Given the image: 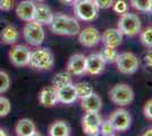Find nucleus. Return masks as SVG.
I'll list each match as a JSON object with an SVG mask.
<instances>
[{"instance_id":"f257e3e1","label":"nucleus","mask_w":152,"mask_h":136,"mask_svg":"<svg viewBox=\"0 0 152 136\" xmlns=\"http://www.w3.org/2000/svg\"><path fill=\"white\" fill-rule=\"evenodd\" d=\"M49 25H50L51 32L57 35L73 36V35H77L81 31L78 20L64 14L53 15V18Z\"/></svg>"},{"instance_id":"4468645a","label":"nucleus","mask_w":152,"mask_h":136,"mask_svg":"<svg viewBox=\"0 0 152 136\" xmlns=\"http://www.w3.org/2000/svg\"><path fill=\"white\" fill-rule=\"evenodd\" d=\"M39 102L42 107L52 108L58 103L57 90L53 86H45L39 93Z\"/></svg>"},{"instance_id":"423d86ee","label":"nucleus","mask_w":152,"mask_h":136,"mask_svg":"<svg viewBox=\"0 0 152 136\" xmlns=\"http://www.w3.org/2000/svg\"><path fill=\"white\" fill-rule=\"evenodd\" d=\"M98 7L93 0H77L74 4V13L83 22H92L98 17Z\"/></svg>"},{"instance_id":"c85d7f7f","label":"nucleus","mask_w":152,"mask_h":136,"mask_svg":"<svg viewBox=\"0 0 152 136\" xmlns=\"http://www.w3.org/2000/svg\"><path fill=\"white\" fill-rule=\"evenodd\" d=\"M10 86V78L6 71H0V94L8 91Z\"/></svg>"},{"instance_id":"4c0bfd02","label":"nucleus","mask_w":152,"mask_h":136,"mask_svg":"<svg viewBox=\"0 0 152 136\" xmlns=\"http://www.w3.org/2000/svg\"><path fill=\"white\" fill-rule=\"evenodd\" d=\"M5 135H6V132H5V130L0 127V136H5Z\"/></svg>"},{"instance_id":"0eeeda50","label":"nucleus","mask_w":152,"mask_h":136,"mask_svg":"<svg viewBox=\"0 0 152 136\" xmlns=\"http://www.w3.org/2000/svg\"><path fill=\"white\" fill-rule=\"evenodd\" d=\"M115 64L117 65L118 71H121V74L132 75L139 69L140 61L137 56L134 55L133 52H123L118 55Z\"/></svg>"},{"instance_id":"a211bd4d","label":"nucleus","mask_w":152,"mask_h":136,"mask_svg":"<svg viewBox=\"0 0 152 136\" xmlns=\"http://www.w3.org/2000/svg\"><path fill=\"white\" fill-rule=\"evenodd\" d=\"M34 10H35V4L32 0H23L16 7L17 17L24 22L33 20Z\"/></svg>"},{"instance_id":"a878e982","label":"nucleus","mask_w":152,"mask_h":136,"mask_svg":"<svg viewBox=\"0 0 152 136\" xmlns=\"http://www.w3.org/2000/svg\"><path fill=\"white\" fill-rule=\"evenodd\" d=\"M140 40L146 49H152V26H148L143 31H140Z\"/></svg>"},{"instance_id":"9d476101","label":"nucleus","mask_w":152,"mask_h":136,"mask_svg":"<svg viewBox=\"0 0 152 136\" xmlns=\"http://www.w3.org/2000/svg\"><path fill=\"white\" fill-rule=\"evenodd\" d=\"M31 51L25 45L17 44L14 45L9 51V59L10 63L16 67H24L28 65Z\"/></svg>"},{"instance_id":"aec40b11","label":"nucleus","mask_w":152,"mask_h":136,"mask_svg":"<svg viewBox=\"0 0 152 136\" xmlns=\"http://www.w3.org/2000/svg\"><path fill=\"white\" fill-rule=\"evenodd\" d=\"M15 132L18 136H33V135H40L37 132L35 124L32 121L31 119L23 118L18 120V123L16 124Z\"/></svg>"},{"instance_id":"6ab92c4d","label":"nucleus","mask_w":152,"mask_h":136,"mask_svg":"<svg viewBox=\"0 0 152 136\" xmlns=\"http://www.w3.org/2000/svg\"><path fill=\"white\" fill-rule=\"evenodd\" d=\"M81 107L85 112L88 111H95L100 112L102 109V100L96 93L92 92L90 95L81 99Z\"/></svg>"},{"instance_id":"f3484780","label":"nucleus","mask_w":152,"mask_h":136,"mask_svg":"<svg viewBox=\"0 0 152 136\" xmlns=\"http://www.w3.org/2000/svg\"><path fill=\"white\" fill-rule=\"evenodd\" d=\"M58 95V102L64 104H72L74 103L76 100L78 99L77 94H76L75 85L73 84V82L69 84L65 85L63 87L57 90Z\"/></svg>"},{"instance_id":"7c9ffc66","label":"nucleus","mask_w":152,"mask_h":136,"mask_svg":"<svg viewBox=\"0 0 152 136\" xmlns=\"http://www.w3.org/2000/svg\"><path fill=\"white\" fill-rule=\"evenodd\" d=\"M113 9L115 13L121 15V14L128 12V5L125 0H117L115 4H113Z\"/></svg>"},{"instance_id":"393cba45","label":"nucleus","mask_w":152,"mask_h":136,"mask_svg":"<svg viewBox=\"0 0 152 136\" xmlns=\"http://www.w3.org/2000/svg\"><path fill=\"white\" fill-rule=\"evenodd\" d=\"M74 85H75L77 97H80V99L88 97V95H90L93 92L92 85L90 84V83H88V82H78V83H76Z\"/></svg>"},{"instance_id":"cd10ccee","label":"nucleus","mask_w":152,"mask_h":136,"mask_svg":"<svg viewBox=\"0 0 152 136\" xmlns=\"http://www.w3.org/2000/svg\"><path fill=\"white\" fill-rule=\"evenodd\" d=\"M12 111L10 101L5 97H0V117H6Z\"/></svg>"},{"instance_id":"e433bc0d","label":"nucleus","mask_w":152,"mask_h":136,"mask_svg":"<svg viewBox=\"0 0 152 136\" xmlns=\"http://www.w3.org/2000/svg\"><path fill=\"white\" fill-rule=\"evenodd\" d=\"M143 136H152V127L149 128V129H146L145 132L143 133Z\"/></svg>"},{"instance_id":"6e6552de","label":"nucleus","mask_w":152,"mask_h":136,"mask_svg":"<svg viewBox=\"0 0 152 136\" xmlns=\"http://www.w3.org/2000/svg\"><path fill=\"white\" fill-rule=\"evenodd\" d=\"M116 132H126L132 125V117L125 109H116L108 119Z\"/></svg>"},{"instance_id":"ddd939ff","label":"nucleus","mask_w":152,"mask_h":136,"mask_svg":"<svg viewBox=\"0 0 152 136\" xmlns=\"http://www.w3.org/2000/svg\"><path fill=\"white\" fill-rule=\"evenodd\" d=\"M106 61L102 59L100 53H91L86 57L85 74L89 75H100L104 71Z\"/></svg>"},{"instance_id":"4be33fe9","label":"nucleus","mask_w":152,"mask_h":136,"mask_svg":"<svg viewBox=\"0 0 152 136\" xmlns=\"http://www.w3.org/2000/svg\"><path fill=\"white\" fill-rule=\"evenodd\" d=\"M0 38L4 43L7 44H14L16 43V41L19 38L18 30L13 25H7L2 28V31L0 32Z\"/></svg>"},{"instance_id":"ea45409f","label":"nucleus","mask_w":152,"mask_h":136,"mask_svg":"<svg viewBox=\"0 0 152 136\" xmlns=\"http://www.w3.org/2000/svg\"><path fill=\"white\" fill-rule=\"evenodd\" d=\"M37 1H43V0H37Z\"/></svg>"},{"instance_id":"2f4dec72","label":"nucleus","mask_w":152,"mask_h":136,"mask_svg":"<svg viewBox=\"0 0 152 136\" xmlns=\"http://www.w3.org/2000/svg\"><path fill=\"white\" fill-rule=\"evenodd\" d=\"M142 61H143V65L146 69H150L152 71V49L150 50H146L142 57Z\"/></svg>"},{"instance_id":"b1692460","label":"nucleus","mask_w":152,"mask_h":136,"mask_svg":"<svg viewBox=\"0 0 152 136\" xmlns=\"http://www.w3.org/2000/svg\"><path fill=\"white\" fill-rule=\"evenodd\" d=\"M100 56L102 57V59L106 61V64H114L117 60V57H118V52L116 50V48H111V47H103L102 50L100 52Z\"/></svg>"},{"instance_id":"7ed1b4c3","label":"nucleus","mask_w":152,"mask_h":136,"mask_svg":"<svg viewBox=\"0 0 152 136\" xmlns=\"http://www.w3.org/2000/svg\"><path fill=\"white\" fill-rule=\"evenodd\" d=\"M141 27H142V24H141L140 17L136 14L129 13V12L121 14V18L117 23V28L127 36H134L139 34Z\"/></svg>"},{"instance_id":"39448f33","label":"nucleus","mask_w":152,"mask_h":136,"mask_svg":"<svg viewBox=\"0 0 152 136\" xmlns=\"http://www.w3.org/2000/svg\"><path fill=\"white\" fill-rule=\"evenodd\" d=\"M110 100L117 105H128L134 100V91L128 84H116L109 92Z\"/></svg>"},{"instance_id":"473e14b6","label":"nucleus","mask_w":152,"mask_h":136,"mask_svg":"<svg viewBox=\"0 0 152 136\" xmlns=\"http://www.w3.org/2000/svg\"><path fill=\"white\" fill-rule=\"evenodd\" d=\"M93 2L98 9H109L113 7L114 0H93Z\"/></svg>"},{"instance_id":"58836bf2","label":"nucleus","mask_w":152,"mask_h":136,"mask_svg":"<svg viewBox=\"0 0 152 136\" xmlns=\"http://www.w3.org/2000/svg\"><path fill=\"white\" fill-rule=\"evenodd\" d=\"M150 13H152V0H151V8H150Z\"/></svg>"},{"instance_id":"9b49d317","label":"nucleus","mask_w":152,"mask_h":136,"mask_svg":"<svg viewBox=\"0 0 152 136\" xmlns=\"http://www.w3.org/2000/svg\"><path fill=\"white\" fill-rule=\"evenodd\" d=\"M78 41L83 47L93 48L101 42V33L95 27H85L78 33Z\"/></svg>"},{"instance_id":"412c9836","label":"nucleus","mask_w":152,"mask_h":136,"mask_svg":"<svg viewBox=\"0 0 152 136\" xmlns=\"http://www.w3.org/2000/svg\"><path fill=\"white\" fill-rule=\"evenodd\" d=\"M48 134L50 136H68L70 135V127L67 121L57 120L49 126Z\"/></svg>"},{"instance_id":"5701e85b","label":"nucleus","mask_w":152,"mask_h":136,"mask_svg":"<svg viewBox=\"0 0 152 136\" xmlns=\"http://www.w3.org/2000/svg\"><path fill=\"white\" fill-rule=\"evenodd\" d=\"M72 83V75H70L68 71H60V73H58L56 74L53 78H52V86L58 90V89H60V87H63L65 85L69 84Z\"/></svg>"},{"instance_id":"dca6fc26","label":"nucleus","mask_w":152,"mask_h":136,"mask_svg":"<svg viewBox=\"0 0 152 136\" xmlns=\"http://www.w3.org/2000/svg\"><path fill=\"white\" fill-rule=\"evenodd\" d=\"M53 18V13L45 4H38L35 5V10H34V16L33 20L37 22L41 25H49L51 20Z\"/></svg>"},{"instance_id":"c9c22d12","label":"nucleus","mask_w":152,"mask_h":136,"mask_svg":"<svg viewBox=\"0 0 152 136\" xmlns=\"http://www.w3.org/2000/svg\"><path fill=\"white\" fill-rule=\"evenodd\" d=\"M64 5H74L77 0H59Z\"/></svg>"},{"instance_id":"1a4fd4ad","label":"nucleus","mask_w":152,"mask_h":136,"mask_svg":"<svg viewBox=\"0 0 152 136\" xmlns=\"http://www.w3.org/2000/svg\"><path fill=\"white\" fill-rule=\"evenodd\" d=\"M102 118L99 112L88 111L82 118V128L86 135H99Z\"/></svg>"},{"instance_id":"20e7f679","label":"nucleus","mask_w":152,"mask_h":136,"mask_svg":"<svg viewBox=\"0 0 152 136\" xmlns=\"http://www.w3.org/2000/svg\"><path fill=\"white\" fill-rule=\"evenodd\" d=\"M23 35L25 41L31 45L39 47L43 43L45 39V33L43 26L34 20L27 22L23 28Z\"/></svg>"},{"instance_id":"bb28decb","label":"nucleus","mask_w":152,"mask_h":136,"mask_svg":"<svg viewBox=\"0 0 152 136\" xmlns=\"http://www.w3.org/2000/svg\"><path fill=\"white\" fill-rule=\"evenodd\" d=\"M131 5L139 12L148 13L151 8V0H131Z\"/></svg>"},{"instance_id":"c756f323","label":"nucleus","mask_w":152,"mask_h":136,"mask_svg":"<svg viewBox=\"0 0 152 136\" xmlns=\"http://www.w3.org/2000/svg\"><path fill=\"white\" fill-rule=\"evenodd\" d=\"M116 130L114 129L113 125L110 124L109 120H102L101 126H100V134L103 136H111L115 134Z\"/></svg>"},{"instance_id":"f8f14e48","label":"nucleus","mask_w":152,"mask_h":136,"mask_svg":"<svg viewBox=\"0 0 152 136\" xmlns=\"http://www.w3.org/2000/svg\"><path fill=\"white\" fill-rule=\"evenodd\" d=\"M85 66H86V57L82 53H75L70 56L67 63V71L70 75L81 76L85 74Z\"/></svg>"},{"instance_id":"f704fd0d","label":"nucleus","mask_w":152,"mask_h":136,"mask_svg":"<svg viewBox=\"0 0 152 136\" xmlns=\"http://www.w3.org/2000/svg\"><path fill=\"white\" fill-rule=\"evenodd\" d=\"M14 7V0H0V9L4 12H9Z\"/></svg>"},{"instance_id":"72a5a7b5","label":"nucleus","mask_w":152,"mask_h":136,"mask_svg":"<svg viewBox=\"0 0 152 136\" xmlns=\"http://www.w3.org/2000/svg\"><path fill=\"white\" fill-rule=\"evenodd\" d=\"M143 113L149 120H152V99L145 102L143 107Z\"/></svg>"},{"instance_id":"2eb2a0df","label":"nucleus","mask_w":152,"mask_h":136,"mask_svg":"<svg viewBox=\"0 0 152 136\" xmlns=\"http://www.w3.org/2000/svg\"><path fill=\"white\" fill-rule=\"evenodd\" d=\"M124 34L118 28H107L101 35L102 43L106 47L111 48H118L123 42Z\"/></svg>"},{"instance_id":"f03ea898","label":"nucleus","mask_w":152,"mask_h":136,"mask_svg":"<svg viewBox=\"0 0 152 136\" xmlns=\"http://www.w3.org/2000/svg\"><path fill=\"white\" fill-rule=\"evenodd\" d=\"M28 65L39 71H50L55 65V57L48 48H38L31 52Z\"/></svg>"}]
</instances>
